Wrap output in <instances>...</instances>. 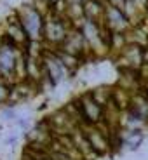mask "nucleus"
<instances>
[{
	"label": "nucleus",
	"mask_w": 148,
	"mask_h": 160,
	"mask_svg": "<svg viewBox=\"0 0 148 160\" xmlns=\"http://www.w3.org/2000/svg\"><path fill=\"white\" fill-rule=\"evenodd\" d=\"M18 18L21 21V26L26 32L30 42H44V26L45 16L33 4H24L16 9Z\"/></svg>",
	"instance_id": "obj_1"
},
{
	"label": "nucleus",
	"mask_w": 148,
	"mask_h": 160,
	"mask_svg": "<svg viewBox=\"0 0 148 160\" xmlns=\"http://www.w3.org/2000/svg\"><path fill=\"white\" fill-rule=\"evenodd\" d=\"M75 99L80 108V115H82V125H98L100 122H103V106L96 103L91 91L80 94Z\"/></svg>",
	"instance_id": "obj_2"
},
{
	"label": "nucleus",
	"mask_w": 148,
	"mask_h": 160,
	"mask_svg": "<svg viewBox=\"0 0 148 160\" xmlns=\"http://www.w3.org/2000/svg\"><path fill=\"white\" fill-rule=\"evenodd\" d=\"M80 129L84 131L85 138H87L89 144H91V148L96 157H105V155H108V153H112L110 138L105 136L96 125H82Z\"/></svg>",
	"instance_id": "obj_3"
},
{
	"label": "nucleus",
	"mask_w": 148,
	"mask_h": 160,
	"mask_svg": "<svg viewBox=\"0 0 148 160\" xmlns=\"http://www.w3.org/2000/svg\"><path fill=\"white\" fill-rule=\"evenodd\" d=\"M105 24L113 33H127L132 28V24L127 19L125 12L120 7H113L110 4L106 5V11H105Z\"/></svg>",
	"instance_id": "obj_4"
},
{
	"label": "nucleus",
	"mask_w": 148,
	"mask_h": 160,
	"mask_svg": "<svg viewBox=\"0 0 148 160\" xmlns=\"http://www.w3.org/2000/svg\"><path fill=\"white\" fill-rule=\"evenodd\" d=\"M105 11L106 5L100 0H85L84 2V18L92 23H105Z\"/></svg>",
	"instance_id": "obj_5"
},
{
	"label": "nucleus",
	"mask_w": 148,
	"mask_h": 160,
	"mask_svg": "<svg viewBox=\"0 0 148 160\" xmlns=\"http://www.w3.org/2000/svg\"><path fill=\"white\" fill-rule=\"evenodd\" d=\"M131 99H132V94L129 91L119 87V85L112 87V101L120 112H127L129 106H131Z\"/></svg>",
	"instance_id": "obj_6"
},
{
	"label": "nucleus",
	"mask_w": 148,
	"mask_h": 160,
	"mask_svg": "<svg viewBox=\"0 0 148 160\" xmlns=\"http://www.w3.org/2000/svg\"><path fill=\"white\" fill-rule=\"evenodd\" d=\"M92 98L96 99V103H100L101 106H106V104L110 103V99H112V87H105V85H101V87H96L91 91Z\"/></svg>",
	"instance_id": "obj_7"
},
{
	"label": "nucleus",
	"mask_w": 148,
	"mask_h": 160,
	"mask_svg": "<svg viewBox=\"0 0 148 160\" xmlns=\"http://www.w3.org/2000/svg\"><path fill=\"white\" fill-rule=\"evenodd\" d=\"M11 89H12L11 84H7L5 80H0V104L9 103V98H11Z\"/></svg>",
	"instance_id": "obj_8"
},
{
	"label": "nucleus",
	"mask_w": 148,
	"mask_h": 160,
	"mask_svg": "<svg viewBox=\"0 0 148 160\" xmlns=\"http://www.w3.org/2000/svg\"><path fill=\"white\" fill-rule=\"evenodd\" d=\"M4 118H7V120L16 118V112H14L12 108H9V110H4Z\"/></svg>",
	"instance_id": "obj_9"
},
{
	"label": "nucleus",
	"mask_w": 148,
	"mask_h": 160,
	"mask_svg": "<svg viewBox=\"0 0 148 160\" xmlns=\"http://www.w3.org/2000/svg\"><path fill=\"white\" fill-rule=\"evenodd\" d=\"M108 4L110 5H113V7H124V4H125V0H108Z\"/></svg>",
	"instance_id": "obj_10"
}]
</instances>
